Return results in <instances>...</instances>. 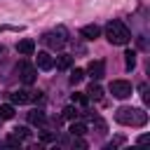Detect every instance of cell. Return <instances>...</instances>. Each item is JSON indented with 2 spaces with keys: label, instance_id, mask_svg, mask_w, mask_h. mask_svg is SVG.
Instances as JSON below:
<instances>
[{
  "label": "cell",
  "instance_id": "cell-12",
  "mask_svg": "<svg viewBox=\"0 0 150 150\" xmlns=\"http://www.w3.org/2000/svg\"><path fill=\"white\" fill-rule=\"evenodd\" d=\"M28 120H30V124H38V127H42V124L47 122V115H45L42 110H30V112H28Z\"/></svg>",
  "mask_w": 150,
  "mask_h": 150
},
{
  "label": "cell",
  "instance_id": "cell-15",
  "mask_svg": "<svg viewBox=\"0 0 150 150\" xmlns=\"http://www.w3.org/2000/svg\"><path fill=\"white\" fill-rule=\"evenodd\" d=\"M68 131H70V134H73V136H84V134H87V127H84V124H82V122H73V124H70V129H68Z\"/></svg>",
  "mask_w": 150,
  "mask_h": 150
},
{
  "label": "cell",
  "instance_id": "cell-9",
  "mask_svg": "<svg viewBox=\"0 0 150 150\" xmlns=\"http://www.w3.org/2000/svg\"><path fill=\"white\" fill-rule=\"evenodd\" d=\"M80 35H82L84 40H96V38L101 35V28H98L96 23H89V26H82V28H80Z\"/></svg>",
  "mask_w": 150,
  "mask_h": 150
},
{
  "label": "cell",
  "instance_id": "cell-13",
  "mask_svg": "<svg viewBox=\"0 0 150 150\" xmlns=\"http://www.w3.org/2000/svg\"><path fill=\"white\" fill-rule=\"evenodd\" d=\"M101 96H103V89H101V84H96V82H91V84H89V89H87V98H94V101H101Z\"/></svg>",
  "mask_w": 150,
  "mask_h": 150
},
{
  "label": "cell",
  "instance_id": "cell-6",
  "mask_svg": "<svg viewBox=\"0 0 150 150\" xmlns=\"http://www.w3.org/2000/svg\"><path fill=\"white\" fill-rule=\"evenodd\" d=\"M87 73L91 75V80H101V77L105 75V61H101V59L91 61V63H89V68H87Z\"/></svg>",
  "mask_w": 150,
  "mask_h": 150
},
{
  "label": "cell",
  "instance_id": "cell-1",
  "mask_svg": "<svg viewBox=\"0 0 150 150\" xmlns=\"http://www.w3.org/2000/svg\"><path fill=\"white\" fill-rule=\"evenodd\" d=\"M115 120H117L120 124H127V127H145V124H148V112L141 110V108L122 105V108H117Z\"/></svg>",
  "mask_w": 150,
  "mask_h": 150
},
{
  "label": "cell",
  "instance_id": "cell-7",
  "mask_svg": "<svg viewBox=\"0 0 150 150\" xmlns=\"http://www.w3.org/2000/svg\"><path fill=\"white\" fill-rule=\"evenodd\" d=\"M19 73H21V80H23L26 84H33V82H35V77H38V70H35L33 66H28L26 61H23V63H19Z\"/></svg>",
  "mask_w": 150,
  "mask_h": 150
},
{
  "label": "cell",
  "instance_id": "cell-5",
  "mask_svg": "<svg viewBox=\"0 0 150 150\" xmlns=\"http://www.w3.org/2000/svg\"><path fill=\"white\" fill-rule=\"evenodd\" d=\"M30 101H40V91H26V89L12 91V103H14V105H21V103H30Z\"/></svg>",
  "mask_w": 150,
  "mask_h": 150
},
{
  "label": "cell",
  "instance_id": "cell-18",
  "mask_svg": "<svg viewBox=\"0 0 150 150\" xmlns=\"http://www.w3.org/2000/svg\"><path fill=\"white\" fill-rule=\"evenodd\" d=\"M75 117H77V110L73 105H66L63 108V120H75Z\"/></svg>",
  "mask_w": 150,
  "mask_h": 150
},
{
  "label": "cell",
  "instance_id": "cell-8",
  "mask_svg": "<svg viewBox=\"0 0 150 150\" xmlns=\"http://www.w3.org/2000/svg\"><path fill=\"white\" fill-rule=\"evenodd\" d=\"M16 52H19L21 56H30V54L35 52V42H33L30 38H26V40H19V42H16Z\"/></svg>",
  "mask_w": 150,
  "mask_h": 150
},
{
  "label": "cell",
  "instance_id": "cell-10",
  "mask_svg": "<svg viewBox=\"0 0 150 150\" xmlns=\"http://www.w3.org/2000/svg\"><path fill=\"white\" fill-rule=\"evenodd\" d=\"M38 68L40 70H52L54 68V56H49L47 52H38Z\"/></svg>",
  "mask_w": 150,
  "mask_h": 150
},
{
  "label": "cell",
  "instance_id": "cell-20",
  "mask_svg": "<svg viewBox=\"0 0 150 150\" xmlns=\"http://www.w3.org/2000/svg\"><path fill=\"white\" fill-rule=\"evenodd\" d=\"M87 101H89V98H87V94H77V91L73 94V103H80V105H87Z\"/></svg>",
  "mask_w": 150,
  "mask_h": 150
},
{
  "label": "cell",
  "instance_id": "cell-2",
  "mask_svg": "<svg viewBox=\"0 0 150 150\" xmlns=\"http://www.w3.org/2000/svg\"><path fill=\"white\" fill-rule=\"evenodd\" d=\"M105 38H108V42H112V45H127L129 40H131V33H129V28L122 23V21H110L108 26H105Z\"/></svg>",
  "mask_w": 150,
  "mask_h": 150
},
{
  "label": "cell",
  "instance_id": "cell-11",
  "mask_svg": "<svg viewBox=\"0 0 150 150\" xmlns=\"http://www.w3.org/2000/svg\"><path fill=\"white\" fill-rule=\"evenodd\" d=\"M54 66H56L59 70H68V68L73 66V56H70V54H61V56L54 59Z\"/></svg>",
  "mask_w": 150,
  "mask_h": 150
},
{
  "label": "cell",
  "instance_id": "cell-23",
  "mask_svg": "<svg viewBox=\"0 0 150 150\" xmlns=\"http://www.w3.org/2000/svg\"><path fill=\"white\" fill-rule=\"evenodd\" d=\"M2 122H5V120H2V117H0V124H2Z\"/></svg>",
  "mask_w": 150,
  "mask_h": 150
},
{
  "label": "cell",
  "instance_id": "cell-4",
  "mask_svg": "<svg viewBox=\"0 0 150 150\" xmlns=\"http://www.w3.org/2000/svg\"><path fill=\"white\" fill-rule=\"evenodd\" d=\"M131 91H134V87H131V82H127V80H112V82H110V94H112L115 98H129Z\"/></svg>",
  "mask_w": 150,
  "mask_h": 150
},
{
  "label": "cell",
  "instance_id": "cell-16",
  "mask_svg": "<svg viewBox=\"0 0 150 150\" xmlns=\"http://www.w3.org/2000/svg\"><path fill=\"white\" fill-rule=\"evenodd\" d=\"M124 59H127V70H134L136 68V52H127Z\"/></svg>",
  "mask_w": 150,
  "mask_h": 150
},
{
  "label": "cell",
  "instance_id": "cell-17",
  "mask_svg": "<svg viewBox=\"0 0 150 150\" xmlns=\"http://www.w3.org/2000/svg\"><path fill=\"white\" fill-rule=\"evenodd\" d=\"M82 77H84V70L75 68V70L70 73V84H80V82H82Z\"/></svg>",
  "mask_w": 150,
  "mask_h": 150
},
{
  "label": "cell",
  "instance_id": "cell-22",
  "mask_svg": "<svg viewBox=\"0 0 150 150\" xmlns=\"http://www.w3.org/2000/svg\"><path fill=\"white\" fill-rule=\"evenodd\" d=\"M7 145H12V148H19V145H21V138H16V136L12 134V136L7 138Z\"/></svg>",
  "mask_w": 150,
  "mask_h": 150
},
{
  "label": "cell",
  "instance_id": "cell-19",
  "mask_svg": "<svg viewBox=\"0 0 150 150\" xmlns=\"http://www.w3.org/2000/svg\"><path fill=\"white\" fill-rule=\"evenodd\" d=\"M14 136L23 141V138H28V136H30V131H28L26 127H16V129H14Z\"/></svg>",
  "mask_w": 150,
  "mask_h": 150
},
{
  "label": "cell",
  "instance_id": "cell-21",
  "mask_svg": "<svg viewBox=\"0 0 150 150\" xmlns=\"http://www.w3.org/2000/svg\"><path fill=\"white\" fill-rule=\"evenodd\" d=\"M91 120H94V127H96V129H98V131H101V134H103V131H105V129H108V127H105V122H103V120H101V117H91Z\"/></svg>",
  "mask_w": 150,
  "mask_h": 150
},
{
  "label": "cell",
  "instance_id": "cell-3",
  "mask_svg": "<svg viewBox=\"0 0 150 150\" xmlns=\"http://www.w3.org/2000/svg\"><path fill=\"white\" fill-rule=\"evenodd\" d=\"M42 40H45V45H49L52 49H61V47L68 42V30H66L63 26H56L54 30L45 33V35H42Z\"/></svg>",
  "mask_w": 150,
  "mask_h": 150
},
{
  "label": "cell",
  "instance_id": "cell-14",
  "mask_svg": "<svg viewBox=\"0 0 150 150\" xmlns=\"http://www.w3.org/2000/svg\"><path fill=\"white\" fill-rule=\"evenodd\" d=\"M0 117L2 120H12L14 117V103H2L0 105Z\"/></svg>",
  "mask_w": 150,
  "mask_h": 150
}]
</instances>
